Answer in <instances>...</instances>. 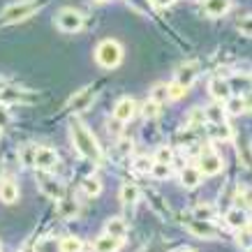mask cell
<instances>
[{
    "instance_id": "cell-42",
    "label": "cell",
    "mask_w": 252,
    "mask_h": 252,
    "mask_svg": "<svg viewBox=\"0 0 252 252\" xmlns=\"http://www.w3.org/2000/svg\"><path fill=\"white\" fill-rule=\"evenodd\" d=\"M2 171H5V162L0 160V178H2Z\"/></svg>"
},
{
    "instance_id": "cell-14",
    "label": "cell",
    "mask_w": 252,
    "mask_h": 252,
    "mask_svg": "<svg viewBox=\"0 0 252 252\" xmlns=\"http://www.w3.org/2000/svg\"><path fill=\"white\" fill-rule=\"evenodd\" d=\"M208 91L213 95L218 102H227L231 97V86L229 81H224V79H213L211 84H208Z\"/></svg>"
},
{
    "instance_id": "cell-2",
    "label": "cell",
    "mask_w": 252,
    "mask_h": 252,
    "mask_svg": "<svg viewBox=\"0 0 252 252\" xmlns=\"http://www.w3.org/2000/svg\"><path fill=\"white\" fill-rule=\"evenodd\" d=\"M95 61H97L99 67H107V69L118 67L123 61V46L118 44L116 39L99 42L97 49H95Z\"/></svg>"
},
{
    "instance_id": "cell-6",
    "label": "cell",
    "mask_w": 252,
    "mask_h": 252,
    "mask_svg": "<svg viewBox=\"0 0 252 252\" xmlns=\"http://www.w3.org/2000/svg\"><path fill=\"white\" fill-rule=\"evenodd\" d=\"M56 164H58V153H56L54 148L37 146V151H35V167L39 171H51Z\"/></svg>"
},
{
    "instance_id": "cell-32",
    "label": "cell",
    "mask_w": 252,
    "mask_h": 252,
    "mask_svg": "<svg viewBox=\"0 0 252 252\" xmlns=\"http://www.w3.org/2000/svg\"><path fill=\"white\" fill-rule=\"evenodd\" d=\"M169 174H171L169 164H160V162H155L153 169H151V176H153V178H158V181H164V178H169Z\"/></svg>"
},
{
    "instance_id": "cell-39",
    "label": "cell",
    "mask_w": 252,
    "mask_h": 252,
    "mask_svg": "<svg viewBox=\"0 0 252 252\" xmlns=\"http://www.w3.org/2000/svg\"><path fill=\"white\" fill-rule=\"evenodd\" d=\"M9 123V111L5 109V104H0V127H5Z\"/></svg>"
},
{
    "instance_id": "cell-23",
    "label": "cell",
    "mask_w": 252,
    "mask_h": 252,
    "mask_svg": "<svg viewBox=\"0 0 252 252\" xmlns=\"http://www.w3.org/2000/svg\"><path fill=\"white\" fill-rule=\"evenodd\" d=\"M77 211H79V206H77V201H74V199H69V197L58 199V213H61L63 218H74Z\"/></svg>"
},
{
    "instance_id": "cell-7",
    "label": "cell",
    "mask_w": 252,
    "mask_h": 252,
    "mask_svg": "<svg viewBox=\"0 0 252 252\" xmlns=\"http://www.w3.org/2000/svg\"><path fill=\"white\" fill-rule=\"evenodd\" d=\"M199 171L201 176H215L222 171V158L218 153H206L199 158Z\"/></svg>"
},
{
    "instance_id": "cell-15",
    "label": "cell",
    "mask_w": 252,
    "mask_h": 252,
    "mask_svg": "<svg viewBox=\"0 0 252 252\" xmlns=\"http://www.w3.org/2000/svg\"><path fill=\"white\" fill-rule=\"evenodd\" d=\"M229 9H231V0H204V12L208 16H213V19L224 16Z\"/></svg>"
},
{
    "instance_id": "cell-41",
    "label": "cell",
    "mask_w": 252,
    "mask_h": 252,
    "mask_svg": "<svg viewBox=\"0 0 252 252\" xmlns=\"http://www.w3.org/2000/svg\"><path fill=\"white\" fill-rule=\"evenodd\" d=\"M243 102H245V109H252V95H245Z\"/></svg>"
},
{
    "instance_id": "cell-37",
    "label": "cell",
    "mask_w": 252,
    "mask_h": 252,
    "mask_svg": "<svg viewBox=\"0 0 252 252\" xmlns=\"http://www.w3.org/2000/svg\"><path fill=\"white\" fill-rule=\"evenodd\" d=\"M54 238H42L37 243V248H35V252H54Z\"/></svg>"
},
{
    "instance_id": "cell-34",
    "label": "cell",
    "mask_w": 252,
    "mask_h": 252,
    "mask_svg": "<svg viewBox=\"0 0 252 252\" xmlns=\"http://www.w3.org/2000/svg\"><path fill=\"white\" fill-rule=\"evenodd\" d=\"M238 245L241 248H245V250H252V231L250 229H241L238 231Z\"/></svg>"
},
{
    "instance_id": "cell-44",
    "label": "cell",
    "mask_w": 252,
    "mask_h": 252,
    "mask_svg": "<svg viewBox=\"0 0 252 252\" xmlns=\"http://www.w3.org/2000/svg\"><path fill=\"white\" fill-rule=\"evenodd\" d=\"M21 252H35V248H23Z\"/></svg>"
},
{
    "instance_id": "cell-45",
    "label": "cell",
    "mask_w": 252,
    "mask_h": 252,
    "mask_svg": "<svg viewBox=\"0 0 252 252\" xmlns=\"http://www.w3.org/2000/svg\"><path fill=\"white\" fill-rule=\"evenodd\" d=\"M97 2H107V0H97Z\"/></svg>"
},
{
    "instance_id": "cell-36",
    "label": "cell",
    "mask_w": 252,
    "mask_h": 252,
    "mask_svg": "<svg viewBox=\"0 0 252 252\" xmlns=\"http://www.w3.org/2000/svg\"><path fill=\"white\" fill-rule=\"evenodd\" d=\"M238 31L243 32L245 37H252V14L250 16H243V19L238 21Z\"/></svg>"
},
{
    "instance_id": "cell-21",
    "label": "cell",
    "mask_w": 252,
    "mask_h": 252,
    "mask_svg": "<svg viewBox=\"0 0 252 252\" xmlns=\"http://www.w3.org/2000/svg\"><path fill=\"white\" fill-rule=\"evenodd\" d=\"M81 190L88 194V197H99L102 194V181H99L97 176H88L81 181Z\"/></svg>"
},
{
    "instance_id": "cell-22",
    "label": "cell",
    "mask_w": 252,
    "mask_h": 252,
    "mask_svg": "<svg viewBox=\"0 0 252 252\" xmlns=\"http://www.w3.org/2000/svg\"><path fill=\"white\" fill-rule=\"evenodd\" d=\"M204 118H206L211 125H218V123H224V109L220 107V102L215 104H208L206 111H204Z\"/></svg>"
},
{
    "instance_id": "cell-8",
    "label": "cell",
    "mask_w": 252,
    "mask_h": 252,
    "mask_svg": "<svg viewBox=\"0 0 252 252\" xmlns=\"http://www.w3.org/2000/svg\"><path fill=\"white\" fill-rule=\"evenodd\" d=\"M37 185H39V192L44 194V197H51V199H61L63 197V185L61 181H56L51 176L42 174L37 178Z\"/></svg>"
},
{
    "instance_id": "cell-16",
    "label": "cell",
    "mask_w": 252,
    "mask_h": 252,
    "mask_svg": "<svg viewBox=\"0 0 252 252\" xmlns=\"http://www.w3.org/2000/svg\"><path fill=\"white\" fill-rule=\"evenodd\" d=\"M121 248H123V238L109 236V234H102L95 241V252H118Z\"/></svg>"
},
{
    "instance_id": "cell-28",
    "label": "cell",
    "mask_w": 252,
    "mask_h": 252,
    "mask_svg": "<svg viewBox=\"0 0 252 252\" xmlns=\"http://www.w3.org/2000/svg\"><path fill=\"white\" fill-rule=\"evenodd\" d=\"M35 151H37V146H35V144L23 146L21 151H19V155H21V162H23V167H35Z\"/></svg>"
},
{
    "instance_id": "cell-30",
    "label": "cell",
    "mask_w": 252,
    "mask_h": 252,
    "mask_svg": "<svg viewBox=\"0 0 252 252\" xmlns=\"http://www.w3.org/2000/svg\"><path fill=\"white\" fill-rule=\"evenodd\" d=\"M141 114H144V118L153 121V118H158V114H160V104L153 102V99H148V102H144V107H141Z\"/></svg>"
},
{
    "instance_id": "cell-46",
    "label": "cell",
    "mask_w": 252,
    "mask_h": 252,
    "mask_svg": "<svg viewBox=\"0 0 252 252\" xmlns=\"http://www.w3.org/2000/svg\"><path fill=\"white\" fill-rule=\"evenodd\" d=\"M0 137H2V127H0Z\"/></svg>"
},
{
    "instance_id": "cell-31",
    "label": "cell",
    "mask_w": 252,
    "mask_h": 252,
    "mask_svg": "<svg viewBox=\"0 0 252 252\" xmlns=\"http://www.w3.org/2000/svg\"><path fill=\"white\" fill-rule=\"evenodd\" d=\"M153 160L160 162V164H169V162L174 160V151H171L169 146H162V148H158V153H155Z\"/></svg>"
},
{
    "instance_id": "cell-24",
    "label": "cell",
    "mask_w": 252,
    "mask_h": 252,
    "mask_svg": "<svg viewBox=\"0 0 252 252\" xmlns=\"http://www.w3.org/2000/svg\"><path fill=\"white\" fill-rule=\"evenodd\" d=\"M58 250L61 252H81L84 250V241L77 236H65L61 243H58Z\"/></svg>"
},
{
    "instance_id": "cell-40",
    "label": "cell",
    "mask_w": 252,
    "mask_h": 252,
    "mask_svg": "<svg viewBox=\"0 0 252 252\" xmlns=\"http://www.w3.org/2000/svg\"><path fill=\"white\" fill-rule=\"evenodd\" d=\"M176 0H153L155 7H169V5H174Z\"/></svg>"
},
{
    "instance_id": "cell-9",
    "label": "cell",
    "mask_w": 252,
    "mask_h": 252,
    "mask_svg": "<svg viewBox=\"0 0 252 252\" xmlns=\"http://www.w3.org/2000/svg\"><path fill=\"white\" fill-rule=\"evenodd\" d=\"M134 109H137V102H134V99L132 97H121L114 107V121L127 123L132 116H134Z\"/></svg>"
},
{
    "instance_id": "cell-13",
    "label": "cell",
    "mask_w": 252,
    "mask_h": 252,
    "mask_svg": "<svg viewBox=\"0 0 252 252\" xmlns=\"http://www.w3.org/2000/svg\"><path fill=\"white\" fill-rule=\"evenodd\" d=\"M197 65L194 63H188V65H181L178 67V72H176V84L185 86V88H190L192 84H194V79H197Z\"/></svg>"
},
{
    "instance_id": "cell-17",
    "label": "cell",
    "mask_w": 252,
    "mask_h": 252,
    "mask_svg": "<svg viewBox=\"0 0 252 252\" xmlns=\"http://www.w3.org/2000/svg\"><path fill=\"white\" fill-rule=\"evenodd\" d=\"M181 183H183V188H188V190H194V188L201 183V171H199L197 167H185L183 171H181Z\"/></svg>"
},
{
    "instance_id": "cell-29",
    "label": "cell",
    "mask_w": 252,
    "mask_h": 252,
    "mask_svg": "<svg viewBox=\"0 0 252 252\" xmlns=\"http://www.w3.org/2000/svg\"><path fill=\"white\" fill-rule=\"evenodd\" d=\"M153 164H155V160H151V158H137L132 167H134V171H137V174H151Z\"/></svg>"
},
{
    "instance_id": "cell-1",
    "label": "cell",
    "mask_w": 252,
    "mask_h": 252,
    "mask_svg": "<svg viewBox=\"0 0 252 252\" xmlns=\"http://www.w3.org/2000/svg\"><path fill=\"white\" fill-rule=\"evenodd\" d=\"M69 137H72V144H74V148H77V153L81 158L93 162H102L104 155H102V148H99L95 134L77 118H72V123H69Z\"/></svg>"
},
{
    "instance_id": "cell-10",
    "label": "cell",
    "mask_w": 252,
    "mask_h": 252,
    "mask_svg": "<svg viewBox=\"0 0 252 252\" xmlns=\"http://www.w3.org/2000/svg\"><path fill=\"white\" fill-rule=\"evenodd\" d=\"M93 99H95V91H93V88H81L77 95H72V99H69V109H72L74 114L86 111V109L93 104Z\"/></svg>"
},
{
    "instance_id": "cell-26",
    "label": "cell",
    "mask_w": 252,
    "mask_h": 252,
    "mask_svg": "<svg viewBox=\"0 0 252 252\" xmlns=\"http://www.w3.org/2000/svg\"><path fill=\"white\" fill-rule=\"evenodd\" d=\"M151 99L158 102V104H164L169 99V86L167 84H155L153 88H151Z\"/></svg>"
},
{
    "instance_id": "cell-19",
    "label": "cell",
    "mask_w": 252,
    "mask_h": 252,
    "mask_svg": "<svg viewBox=\"0 0 252 252\" xmlns=\"http://www.w3.org/2000/svg\"><path fill=\"white\" fill-rule=\"evenodd\" d=\"M139 197H141V190H139L134 183H125L121 188V201L125 206H132V204H137Z\"/></svg>"
},
{
    "instance_id": "cell-11",
    "label": "cell",
    "mask_w": 252,
    "mask_h": 252,
    "mask_svg": "<svg viewBox=\"0 0 252 252\" xmlns=\"http://www.w3.org/2000/svg\"><path fill=\"white\" fill-rule=\"evenodd\" d=\"M188 229L199 238H215L220 236V231L215 227L213 222H204V220H194V222H188Z\"/></svg>"
},
{
    "instance_id": "cell-43",
    "label": "cell",
    "mask_w": 252,
    "mask_h": 252,
    "mask_svg": "<svg viewBox=\"0 0 252 252\" xmlns=\"http://www.w3.org/2000/svg\"><path fill=\"white\" fill-rule=\"evenodd\" d=\"M181 252H197V250H194V248H183Z\"/></svg>"
},
{
    "instance_id": "cell-25",
    "label": "cell",
    "mask_w": 252,
    "mask_h": 252,
    "mask_svg": "<svg viewBox=\"0 0 252 252\" xmlns=\"http://www.w3.org/2000/svg\"><path fill=\"white\" fill-rule=\"evenodd\" d=\"M194 218L197 220H204V222H213L215 218V208L211 206V204H199V206H194Z\"/></svg>"
},
{
    "instance_id": "cell-3",
    "label": "cell",
    "mask_w": 252,
    "mask_h": 252,
    "mask_svg": "<svg viewBox=\"0 0 252 252\" xmlns=\"http://www.w3.org/2000/svg\"><path fill=\"white\" fill-rule=\"evenodd\" d=\"M84 26V14L79 9H72V7H63L56 16V28L63 32H79Z\"/></svg>"
},
{
    "instance_id": "cell-5",
    "label": "cell",
    "mask_w": 252,
    "mask_h": 252,
    "mask_svg": "<svg viewBox=\"0 0 252 252\" xmlns=\"http://www.w3.org/2000/svg\"><path fill=\"white\" fill-rule=\"evenodd\" d=\"M35 97L32 93L23 91L19 86H2L0 88V104H28L31 99Z\"/></svg>"
},
{
    "instance_id": "cell-12",
    "label": "cell",
    "mask_w": 252,
    "mask_h": 252,
    "mask_svg": "<svg viewBox=\"0 0 252 252\" xmlns=\"http://www.w3.org/2000/svg\"><path fill=\"white\" fill-rule=\"evenodd\" d=\"M19 199V185L12 178H2L0 181V201L2 204H14Z\"/></svg>"
},
{
    "instance_id": "cell-38",
    "label": "cell",
    "mask_w": 252,
    "mask_h": 252,
    "mask_svg": "<svg viewBox=\"0 0 252 252\" xmlns=\"http://www.w3.org/2000/svg\"><path fill=\"white\" fill-rule=\"evenodd\" d=\"M132 148H134V144H132L130 139H121V141H118V151H121L123 155L132 153Z\"/></svg>"
},
{
    "instance_id": "cell-33",
    "label": "cell",
    "mask_w": 252,
    "mask_h": 252,
    "mask_svg": "<svg viewBox=\"0 0 252 252\" xmlns=\"http://www.w3.org/2000/svg\"><path fill=\"white\" fill-rule=\"evenodd\" d=\"M227 111H229L231 116L243 114V111H245V102H243V97H234V99L229 97V104H227Z\"/></svg>"
},
{
    "instance_id": "cell-18",
    "label": "cell",
    "mask_w": 252,
    "mask_h": 252,
    "mask_svg": "<svg viewBox=\"0 0 252 252\" xmlns=\"http://www.w3.org/2000/svg\"><path fill=\"white\" fill-rule=\"evenodd\" d=\"M104 229H107L109 236L125 238V236H127V222L123 220V218H111V220H107Z\"/></svg>"
},
{
    "instance_id": "cell-20",
    "label": "cell",
    "mask_w": 252,
    "mask_h": 252,
    "mask_svg": "<svg viewBox=\"0 0 252 252\" xmlns=\"http://www.w3.org/2000/svg\"><path fill=\"white\" fill-rule=\"evenodd\" d=\"M224 218H227V224H229V227H234V229H243L245 224H248V215L243 213V211H241V208H231V211H227V215H224Z\"/></svg>"
},
{
    "instance_id": "cell-35",
    "label": "cell",
    "mask_w": 252,
    "mask_h": 252,
    "mask_svg": "<svg viewBox=\"0 0 252 252\" xmlns=\"http://www.w3.org/2000/svg\"><path fill=\"white\" fill-rule=\"evenodd\" d=\"M185 93H188V88H185V86H181V84H169V99H181L185 95Z\"/></svg>"
},
{
    "instance_id": "cell-27",
    "label": "cell",
    "mask_w": 252,
    "mask_h": 252,
    "mask_svg": "<svg viewBox=\"0 0 252 252\" xmlns=\"http://www.w3.org/2000/svg\"><path fill=\"white\" fill-rule=\"evenodd\" d=\"M211 137L220 139V141H227L231 139V127L227 123H218V125H211Z\"/></svg>"
},
{
    "instance_id": "cell-4",
    "label": "cell",
    "mask_w": 252,
    "mask_h": 252,
    "mask_svg": "<svg viewBox=\"0 0 252 252\" xmlns=\"http://www.w3.org/2000/svg\"><path fill=\"white\" fill-rule=\"evenodd\" d=\"M35 9H37V5H35L32 0L14 2V5L5 7V12H2V21H7V23H19V21H23V19H28V16H31Z\"/></svg>"
}]
</instances>
